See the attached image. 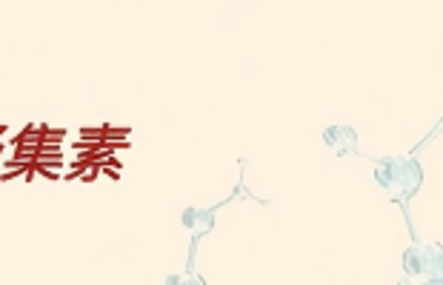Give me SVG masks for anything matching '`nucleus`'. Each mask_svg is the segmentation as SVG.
Here are the masks:
<instances>
[{"label": "nucleus", "instance_id": "f257e3e1", "mask_svg": "<svg viewBox=\"0 0 443 285\" xmlns=\"http://www.w3.org/2000/svg\"><path fill=\"white\" fill-rule=\"evenodd\" d=\"M375 180L389 200L406 203L420 188L423 171H420L417 160H412V157H386V160L375 163Z\"/></svg>", "mask_w": 443, "mask_h": 285}, {"label": "nucleus", "instance_id": "f03ea898", "mask_svg": "<svg viewBox=\"0 0 443 285\" xmlns=\"http://www.w3.org/2000/svg\"><path fill=\"white\" fill-rule=\"evenodd\" d=\"M403 271L415 279H437L440 274V251L434 245H423V242H412L403 251Z\"/></svg>", "mask_w": 443, "mask_h": 285}, {"label": "nucleus", "instance_id": "7ed1b4c3", "mask_svg": "<svg viewBox=\"0 0 443 285\" xmlns=\"http://www.w3.org/2000/svg\"><path fill=\"white\" fill-rule=\"evenodd\" d=\"M323 140L329 149H335L340 157H349L358 151V131L349 126H332L323 131Z\"/></svg>", "mask_w": 443, "mask_h": 285}, {"label": "nucleus", "instance_id": "20e7f679", "mask_svg": "<svg viewBox=\"0 0 443 285\" xmlns=\"http://www.w3.org/2000/svg\"><path fill=\"white\" fill-rule=\"evenodd\" d=\"M212 220H214V214L212 211H200V208H189L183 214V225L192 228L194 234H206L212 228Z\"/></svg>", "mask_w": 443, "mask_h": 285}]
</instances>
